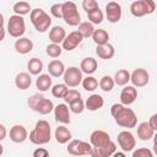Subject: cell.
<instances>
[{"instance_id":"1","label":"cell","mask_w":157,"mask_h":157,"mask_svg":"<svg viewBox=\"0 0 157 157\" xmlns=\"http://www.w3.org/2000/svg\"><path fill=\"white\" fill-rule=\"evenodd\" d=\"M110 114L114 118V121L121 128L132 129L137 124V117L135 112L121 103H114L110 107Z\"/></svg>"},{"instance_id":"2","label":"cell","mask_w":157,"mask_h":157,"mask_svg":"<svg viewBox=\"0 0 157 157\" xmlns=\"http://www.w3.org/2000/svg\"><path fill=\"white\" fill-rule=\"evenodd\" d=\"M50 139H52L50 124L44 119L38 120L34 125V129L29 132V141L34 145H45L50 141Z\"/></svg>"},{"instance_id":"3","label":"cell","mask_w":157,"mask_h":157,"mask_svg":"<svg viewBox=\"0 0 157 157\" xmlns=\"http://www.w3.org/2000/svg\"><path fill=\"white\" fill-rule=\"evenodd\" d=\"M29 18L32 25L34 26V28L37 29V32L39 33H44L49 29L50 25H52V18L50 16L43 10V9H33L29 12Z\"/></svg>"},{"instance_id":"4","label":"cell","mask_w":157,"mask_h":157,"mask_svg":"<svg viewBox=\"0 0 157 157\" xmlns=\"http://www.w3.org/2000/svg\"><path fill=\"white\" fill-rule=\"evenodd\" d=\"M27 103L32 110H34L42 115H47L50 112H53V109H54L53 101L45 98L43 94H39V93H36L32 97H29Z\"/></svg>"},{"instance_id":"5","label":"cell","mask_w":157,"mask_h":157,"mask_svg":"<svg viewBox=\"0 0 157 157\" xmlns=\"http://www.w3.org/2000/svg\"><path fill=\"white\" fill-rule=\"evenodd\" d=\"M63 20L66 25L72 27L78 26V23L81 22V16L74 1H65L63 4Z\"/></svg>"},{"instance_id":"6","label":"cell","mask_w":157,"mask_h":157,"mask_svg":"<svg viewBox=\"0 0 157 157\" xmlns=\"http://www.w3.org/2000/svg\"><path fill=\"white\" fill-rule=\"evenodd\" d=\"M156 10V4L153 0H136L130 5V12L135 17H142L153 13Z\"/></svg>"},{"instance_id":"7","label":"cell","mask_w":157,"mask_h":157,"mask_svg":"<svg viewBox=\"0 0 157 157\" xmlns=\"http://www.w3.org/2000/svg\"><path fill=\"white\" fill-rule=\"evenodd\" d=\"M7 32L13 38L22 37L26 32V23H25L23 17L16 13L10 16L9 22H7Z\"/></svg>"},{"instance_id":"8","label":"cell","mask_w":157,"mask_h":157,"mask_svg":"<svg viewBox=\"0 0 157 157\" xmlns=\"http://www.w3.org/2000/svg\"><path fill=\"white\" fill-rule=\"evenodd\" d=\"M66 150L72 156H90L92 151V145L82 140H70Z\"/></svg>"},{"instance_id":"9","label":"cell","mask_w":157,"mask_h":157,"mask_svg":"<svg viewBox=\"0 0 157 157\" xmlns=\"http://www.w3.org/2000/svg\"><path fill=\"white\" fill-rule=\"evenodd\" d=\"M64 83L67 86V87H77L81 81H82V71L81 69H78L77 66H70L67 69H65L64 74Z\"/></svg>"},{"instance_id":"10","label":"cell","mask_w":157,"mask_h":157,"mask_svg":"<svg viewBox=\"0 0 157 157\" xmlns=\"http://www.w3.org/2000/svg\"><path fill=\"white\" fill-rule=\"evenodd\" d=\"M110 142H112V139H110L109 134L103 130H94L90 136V144L96 150L103 148V147L110 145Z\"/></svg>"},{"instance_id":"11","label":"cell","mask_w":157,"mask_h":157,"mask_svg":"<svg viewBox=\"0 0 157 157\" xmlns=\"http://www.w3.org/2000/svg\"><path fill=\"white\" fill-rule=\"evenodd\" d=\"M118 145L120 146V148L124 151V152H130L135 148L136 146V140L134 137V135L128 131V130H123L118 134Z\"/></svg>"},{"instance_id":"12","label":"cell","mask_w":157,"mask_h":157,"mask_svg":"<svg viewBox=\"0 0 157 157\" xmlns=\"http://www.w3.org/2000/svg\"><path fill=\"white\" fill-rule=\"evenodd\" d=\"M121 6L118 1H109L105 5V17L108 22L110 23H117L121 18Z\"/></svg>"},{"instance_id":"13","label":"cell","mask_w":157,"mask_h":157,"mask_svg":"<svg viewBox=\"0 0 157 157\" xmlns=\"http://www.w3.org/2000/svg\"><path fill=\"white\" fill-rule=\"evenodd\" d=\"M130 81L135 87H144L150 81V74L147 72L146 69L137 67L130 74Z\"/></svg>"},{"instance_id":"14","label":"cell","mask_w":157,"mask_h":157,"mask_svg":"<svg viewBox=\"0 0 157 157\" xmlns=\"http://www.w3.org/2000/svg\"><path fill=\"white\" fill-rule=\"evenodd\" d=\"M82 40H83L82 34H81L78 31H74V32L69 33V34L64 38V40L61 42V44H63L61 48L65 49V50H67V52H71V50H74Z\"/></svg>"},{"instance_id":"15","label":"cell","mask_w":157,"mask_h":157,"mask_svg":"<svg viewBox=\"0 0 157 157\" xmlns=\"http://www.w3.org/2000/svg\"><path fill=\"white\" fill-rule=\"evenodd\" d=\"M54 117L55 120L61 123V124H70L71 119H70V109L65 103H59L58 105L54 107Z\"/></svg>"},{"instance_id":"16","label":"cell","mask_w":157,"mask_h":157,"mask_svg":"<svg viewBox=\"0 0 157 157\" xmlns=\"http://www.w3.org/2000/svg\"><path fill=\"white\" fill-rule=\"evenodd\" d=\"M28 137V131L23 125L16 124L10 129V139L15 144H22L27 140Z\"/></svg>"},{"instance_id":"17","label":"cell","mask_w":157,"mask_h":157,"mask_svg":"<svg viewBox=\"0 0 157 157\" xmlns=\"http://www.w3.org/2000/svg\"><path fill=\"white\" fill-rule=\"evenodd\" d=\"M137 98V90L135 86H126L120 92V103L124 105L132 104Z\"/></svg>"},{"instance_id":"18","label":"cell","mask_w":157,"mask_h":157,"mask_svg":"<svg viewBox=\"0 0 157 157\" xmlns=\"http://www.w3.org/2000/svg\"><path fill=\"white\" fill-rule=\"evenodd\" d=\"M13 48L18 54L25 55V54H28L33 49V42L27 37H20L18 39H16Z\"/></svg>"},{"instance_id":"19","label":"cell","mask_w":157,"mask_h":157,"mask_svg":"<svg viewBox=\"0 0 157 157\" xmlns=\"http://www.w3.org/2000/svg\"><path fill=\"white\" fill-rule=\"evenodd\" d=\"M104 104V99L101 94H97V93H93L91 94L86 102H85V109H88L90 112H96L98 109H101Z\"/></svg>"},{"instance_id":"20","label":"cell","mask_w":157,"mask_h":157,"mask_svg":"<svg viewBox=\"0 0 157 157\" xmlns=\"http://www.w3.org/2000/svg\"><path fill=\"white\" fill-rule=\"evenodd\" d=\"M155 130L150 126L147 121H142L137 125V137L141 141H148L155 136Z\"/></svg>"},{"instance_id":"21","label":"cell","mask_w":157,"mask_h":157,"mask_svg":"<svg viewBox=\"0 0 157 157\" xmlns=\"http://www.w3.org/2000/svg\"><path fill=\"white\" fill-rule=\"evenodd\" d=\"M96 54L98 55L99 59H103V60H109L114 56L115 54V49L112 44L109 43H104V44H101V45H97L96 48Z\"/></svg>"},{"instance_id":"22","label":"cell","mask_w":157,"mask_h":157,"mask_svg":"<svg viewBox=\"0 0 157 157\" xmlns=\"http://www.w3.org/2000/svg\"><path fill=\"white\" fill-rule=\"evenodd\" d=\"M54 137H55V141H56L58 144L64 145V144H67V142L71 140L72 135H71V131H70L66 126L60 125V126H58V128L55 129Z\"/></svg>"},{"instance_id":"23","label":"cell","mask_w":157,"mask_h":157,"mask_svg":"<svg viewBox=\"0 0 157 157\" xmlns=\"http://www.w3.org/2000/svg\"><path fill=\"white\" fill-rule=\"evenodd\" d=\"M15 85L17 88L25 91L27 88H29V86L32 85V77H31V74L28 72H20L16 75L15 77Z\"/></svg>"},{"instance_id":"24","label":"cell","mask_w":157,"mask_h":157,"mask_svg":"<svg viewBox=\"0 0 157 157\" xmlns=\"http://www.w3.org/2000/svg\"><path fill=\"white\" fill-rule=\"evenodd\" d=\"M64 71H65V65L60 60L54 59V60H52L48 64V72L53 77H60V76H63Z\"/></svg>"},{"instance_id":"25","label":"cell","mask_w":157,"mask_h":157,"mask_svg":"<svg viewBox=\"0 0 157 157\" xmlns=\"http://www.w3.org/2000/svg\"><path fill=\"white\" fill-rule=\"evenodd\" d=\"M65 37H66V32H65V29L61 26H54L49 31V40L52 43L60 44L64 40Z\"/></svg>"},{"instance_id":"26","label":"cell","mask_w":157,"mask_h":157,"mask_svg":"<svg viewBox=\"0 0 157 157\" xmlns=\"http://www.w3.org/2000/svg\"><path fill=\"white\" fill-rule=\"evenodd\" d=\"M97 60L92 56H87L82 61H81V65H80V69L83 74H87V75H92L96 70H97Z\"/></svg>"},{"instance_id":"27","label":"cell","mask_w":157,"mask_h":157,"mask_svg":"<svg viewBox=\"0 0 157 157\" xmlns=\"http://www.w3.org/2000/svg\"><path fill=\"white\" fill-rule=\"evenodd\" d=\"M36 87L40 92H45L52 88V76L49 74H39L36 80Z\"/></svg>"},{"instance_id":"28","label":"cell","mask_w":157,"mask_h":157,"mask_svg":"<svg viewBox=\"0 0 157 157\" xmlns=\"http://www.w3.org/2000/svg\"><path fill=\"white\" fill-rule=\"evenodd\" d=\"M114 83L118 86H125L130 81V72L126 69H120L114 74Z\"/></svg>"},{"instance_id":"29","label":"cell","mask_w":157,"mask_h":157,"mask_svg":"<svg viewBox=\"0 0 157 157\" xmlns=\"http://www.w3.org/2000/svg\"><path fill=\"white\" fill-rule=\"evenodd\" d=\"M27 69L31 75H39L43 70V61L38 58H32L27 63Z\"/></svg>"},{"instance_id":"30","label":"cell","mask_w":157,"mask_h":157,"mask_svg":"<svg viewBox=\"0 0 157 157\" xmlns=\"http://www.w3.org/2000/svg\"><path fill=\"white\" fill-rule=\"evenodd\" d=\"M91 37H92L93 42H94L97 45L108 43V39H109V34H108V32H107L105 29H94Z\"/></svg>"},{"instance_id":"31","label":"cell","mask_w":157,"mask_h":157,"mask_svg":"<svg viewBox=\"0 0 157 157\" xmlns=\"http://www.w3.org/2000/svg\"><path fill=\"white\" fill-rule=\"evenodd\" d=\"M87 13V17H88V21L92 23V25H99L103 22V18H104V15L102 12V10L99 7L94 9V10H91Z\"/></svg>"},{"instance_id":"32","label":"cell","mask_w":157,"mask_h":157,"mask_svg":"<svg viewBox=\"0 0 157 157\" xmlns=\"http://www.w3.org/2000/svg\"><path fill=\"white\" fill-rule=\"evenodd\" d=\"M12 10H13V12L16 15L25 16V15H27V13L31 12V5L27 1H17V2L13 4Z\"/></svg>"},{"instance_id":"33","label":"cell","mask_w":157,"mask_h":157,"mask_svg":"<svg viewBox=\"0 0 157 157\" xmlns=\"http://www.w3.org/2000/svg\"><path fill=\"white\" fill-rule=\"evenodd\" d=\"M98 86L101 87V90H102L103 92H110V91L114 88L115 83H114V80H113L112 76L104 75L103 77H101V80H99V82H98Z\"/></svg>"},{"instance_id":"34","label":"cell","mask_w":157,"mask_h":157,"mask_svg":"<svg viewBox=\"0 0 157 157\" xmlns=\"http://www.w3.org/2000/svg\"><path fill=\"white\" fill-rule=\"evenodd\" d=\"M81 83H82V87H83L86 91H90V92L94 91V90L98 87V80H97L96 77L91 76V75H87V77L82 78Z\"/></svg>"},{"instance_id":"35","label":"cell","mask_w":157,"mask_h":157,"mask_svg":"<svg viewBox=\"0 0 157 157\" xmlns=\"http://www.w3.org/2000/svg\"><path fill=\"white\" fill-rule=\"evenodd\" d=\"M77 31L82 34L83 38H88V37L92 36V33H93V31H94V26H93L91 22H88V21H87V22H80Z\"/></svg>"},{"instance_id":"36","label":"cell","mask_w":157,"mask_h":157,"mask_svg":"<svg viewBox=\"0 0 157 157\" xmlns=\"http://www.w3.org/2000/svg\"><path fill=\"white\" fill-rule=\"evenodd\" d=\"M61 52H63V48L56 43H50L45 48V53L50 58H59L61 55Z\"/></svg>"},{"instance_id":"37","label":"cell","mask_w":157,"mask_h":157,"mask_svg":"<svg viewBox=\"0 0 157 157\" xmlns=\"http://www.w3.org/2000/svg\"><path fill=\"white\" fill-rule=\"evenodd\" d=\"M69 87L65 85V83H56L52 87V94L55 97V98H64L65 93L67 92Z\"/></svg>"},{"instance_id":"38","label":"cell","mask_w":157,"mask_h":157,"mask_svg":"<svg viewBox=\"0 0 157 157\" xmlns=\"http://www.w3.org/2000/svg\"><path fill=\"white\" fill-rule=\"evenodd\" d=\"M69 109H70V112H72L75 114H81L85 110V102L80 97V98L72 101L71 103H69Z\"/></svg>"},{"instance_id":"39","label":"cell","mask_w":157,"mask_h":157,"mask_svg":"<svg viewBox=\"0 0 157 157\" xmlns=\"http://www.w3.org/2000/svg\"><path fill=\"white\" fill-rule=\"evenodd\" d=\"M81 97V93L77 91V90H74V88H71V90H67V92L65 93V96H64V101H65V103H71L72 101H75V99H77V98H80Z\"/></svg>"},{"instance_id":"40","label":"cell","mask_w":157,"mask_h":157,"mask_svg":"<svg viewBox=\"0 0 157 157\" xmlns=\"http://www.w3.org/2000/svg\"><path fill=\"white\" fill-rule=\"evenodd\" d=\"M153 153L150 148L146 147H140L135 151H132V157H152Z\"/></svg>"},{"instance_id":"41","label":"cell","mask_w":157,"mask_h":157,"mask_svg":"<svg viewBox=\"0 0 157 157\" xmlns=\"http://www.w3.org/2000/svg\"><path fill=\"white\" fill-rule=\"evenodd\" d=\"M50 13L56 18H63V4H54L50 7Z\"/></svg>"},{"instance_id":"42","label":"cell","mask_w":157,"mask_h":157,"mask_svg":"<svg viewBox=\"0 0 157 157\" xmlns=\"http://www.w3.org/2000/svg\"><path fill=\"white\" fill-rule=\"evenodd\" d=\"M82 7L86 12H88L91 10H94V9L99 7V6H98V2L96 0H83L82 1Z\"/></svg>"},{"instance_id":"43","label":"cell","mask_w":157,"mask_h":157,"mask_svg":"<svg viewBox=\"0 0 157 157\" xmlns=\"http://www.w3.org/2000/svg\"><path fill=\"white\" fill-rule=\"evenodd\" d=\"M48 156H49V152L44 147H38L33 151V157H48Z\"/></svg>"},{"instance_id":"44","label":"cell","mask_w":157,"mask_h":157,"mask_svg":"<svg viewBox=\"0 0 157 157\" xmlns=\"http://www.w3.org/2000/svg\"><path fill=\"white\" fill-rule=\"evenodd\" d=\"M147 123L150 124V126H151L155 131H157V114H152L151 118H150V120H148Z\"/></svg>"},{"instance_id":"45","label":"cell","mask_w":157,"mask_h":157,"mask_svg":"<svg viewBox=\"0 0 157 157\" xmlns=\"http://www.w3.org/2000/svg\"><path fill=\"white\" fill-rule=\"evenodd\" d=\"M6 135H7L6 126H5L4 124H0V141L5 140V139H6Z\"/></svg>"},{"instance_id":"46","label":"cell","mask_w":157,"mask_h":157,"mask_svg":"<svg viewBox=\"0 0 157 157\" xmlns=\"http://www.w3.org/2000/svg\"><path fill=\"white\" fill-rule=\"evenodd\" d=\"M5 39V29L4 27H0V42H2Z\"/></svg>"},{"instance_id":"47","label":"cell","mask_w":157,"mask_h":157,"mask_svg":"<svg viewBox=\"0 0 157 157\" xmlns=\"http://www.w3.org/2000/svg\"><path fill=\"white\" fill-rule=\"evenodd\" d=\"M113 156H115V157H124L125 156V152H114Z\"/></svg>"},{"instance_id":"48","label":"cell","mask_w":157,"mask_h":157,"mask_svg":"<svg viewBox=\"0 0 157 157\" xmlns=\"http://www.w3.org/2000/svg\"><path fill=\"white\" fill-rule=\"evenodd\" d=\"M4 23H5L4 16H2V13H0V27H4Z\"/></svg>"},{"instance_id":"49","label":"cell","mask_w":157,"mask_h":157,"mask_svg":"<svg viewBox=\"0 0 157 157\" xmlns=\"http://www.w3.org/2000/svg\"><path fill=\"white\" fill-rule=\"evenodd\" d=\"M4 153V146L1 145V141H0V156Z\"/></svg>"},{"instance_id":"50","label":"cell","mask_w":157,"mask_h":157,"mask_svg":"<svg viewBox=\"0 0 157 157\" xmlns=\"http://www.w3.org/2000/svg\"><path fill=\"white\" fill-rule=\"evenodd\" d=\"M114 1H119V0H114Z\"/></svg>"}]
</instances>
